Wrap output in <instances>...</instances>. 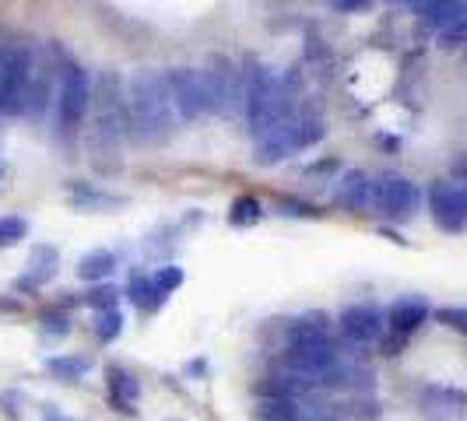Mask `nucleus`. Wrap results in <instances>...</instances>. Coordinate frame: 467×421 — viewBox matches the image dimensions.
I'll return each mask as SVG.
<instances>
[{
  "label": "nucleus",
  "instance_id": "obj_37",
  "mask_svg": "<svg viewBox=\"0 0 467 421\" xmlns=\"http://www.w3.org/2000/svg\"><path fill=\"white\" fill-rule=\"evenodd\" d=\"M0 176H4V162H0Z\"/></svg>",
  "mask_w": 467,
  "mask_h": 421
},
{
  "label": "nucleus",
  "instance_id": "obj_27",
  "mask_svg": "<svg viewBox=\"0 0 467 421\" xmlns=\"http://www.w3.org/2000/svg\"><path fill=\"white\" fill-rule=\"evenodd\" d=\"M151 281H155V292H159V299H169L180 284H183V271L176 267V263H165V267H159L155 274H151Z\"/></svg>",
  "mask_w": 467,
  "mask_h": 421
},
{
  "label": "nucleus",
  "instance_id": "obj_11",
  "mask_svg": "<svg viewBox=\"0 0 467 421\" xmlns=\"http://www.w3.org/2000/svg\"><path fill=\"white\" fill-rule=\"evenodd\" d=\"M243 74H246V67L239 70L229 56H214V60H211V67L204 70V77H208V92H211L214 113H239V109H243Z\"/></svg>",
  "mask_w": 467,
  "mask_h": 421
},
{
  "label": "nucleus",
  "instance_id": "obj_30",
  "mask_svg": "<svg viewBox=\"0 0 467 421\" xmlns=\"http://www.w3.org/2000/svg\"><path fill=\"white\" fill-rule=\"evenodd\" d=\"M39 323H43V337H53V341H60V337H67L70 334V320L67 316H64V313H47V316H43V320H39Z\"/></svg>",
  "mask_w": 467,
  "mask_h": 421
},
{
  "label": "nucleus",
  "instance_id": "obj_28",
  "mask_svg": "<svg viewBox=\"0 0 467 421\" xmlns=\"http://www.w3.org/2000/svg\"><path fill=\"white\" fill-rule=\"evenodd\" d=\"M275 208L281 210V214H288V218H320L324 210L317 208V204H309V200H299V197H275Z\"/></svg>",
  "mask_w": 467,
  "mask_h": 421
},
{
  "label": "nucleus",
  "instance_id": "obj_32",
  "mask_svg": "<svg viewBox=\"0 0 467 421\" xmlns=\"http://www.w3.org/2000/svg\"><path fill=\"white\" fill-rule=\"evenodd\" d=\"M440 46L443 49H467V18H461L457 25H450L440 32Z\"/></svg>",
  "mask_w": 467,
  "mask_h": 421
},
{
  "label": "nucleus",
  "instance_id": "obj_13",
  "mask_svg": "<svg viewBox=\"0 0 467 421\" xmlns=\"http://www.w3.org/2000/svg\"><path fill=\"white\" fill-rule=\"evenodd\" d=\"M419 404L425 421H467V394L457 386H425Z\"/></svg>",
  "mask_w": 467,
  "mask_h": 421
},
{
  "label": "nucleus",
  "instance_id": "obj_6",
  "mask_svg": "<svg viewBox=\"0 0 467 421\" xmlns=\"http://www.w3.org/2000/svg\"><path fill=\"white\" fill-rule=\"evenodd\" d=\"M421 208V190L398 172H383L369 190V210L390 218V221H411Z\"/></svg>",
  "mask_w": 467,
  "mask_h": 421
},
{
  "label": "nucleus",
  "instance_id": "obj_23",
  "mask_svg": "<svg viewBox=\"0 0 467 421\" xmlns=\"http://www.w3.org/2000/svg\"><path fill=\"white\" fill-rule=\"evenodd\" d=\"M47 369L60 383H78L81 375L92 369V362L85 358V354H53V358H47Z\"/></svg>",
  "mask_w": 467,
  "mask_h": 421
},
{
  "label": "nucleus",
  "instance_id": "obj_16",
  "mask_svg": "<svg viewBox=\"0 0 467 421\" xmlns=\"http://www.w3.org/2000/svg\"><path fill=\"white\" fill-rule=\"evenodd\" d=\"M369 190H373V180L362 169H348L334 187V208H345L351 214L369 210Z\"/></svg>",
  "mask_w": 467,
  "mask_h": 421
},
{
  "label": "nucleus",
  "instance_id": "obj_17",
  "mask_svg": "<svg viewBox=\"0 0 467 421\" xmlns=\"http://www.w3.org/2000/svg\"><path fill=\"white\" fill-rule=\"evenodd\" d=\"M408 11H415L429 28L443 32L461 18H467V0H411Z\"/></svg>",
  "mask_w": 467,
  "mask_h": 421
},
{
  "label": "nucleus",
  "instance_id": "obj_15",
  "mask_svg": "<svg viewBox=\"0 0 467 421\" xmlns=\"http://www.w3.org/2000/svg\"><path fill=\"white\" fill-rule=\"evenodd\" d=\"M429 303L421 299V295H404V299H398V303L387 309V327H390V334H398V337H411L415 330L429 320Z\"/></svg>",
  "mask_w": 467,
  "mask_h": 421
},
{
  "label": "nucleus",
  "instance_id": "obj_3",
  "mask_svg": "<svg viewBox=\"0 0 467 421\" xmlns=\"http://www.w3.org/2000/svg\"><path fill=\"white\" fill-rule=\"evenodd\" d=\"M243 117L254 140L275 127L278 119L292 117V77H278L267 64H246L243 74Z\"/></svg>",
  "mask_w": 467,
  "mask_h": 421
},
{
  "label": "nucleus",
  "instance_id": "obj_8",
  "mask_svg": "<svg viewBox=\"0 0 467 421\" xmlns=\"http://www.w3.org/2000/svg\"><path fill=\"white\" fill-rule=\"evenodd\" d=\"M165 85H169V95H172L176 117L183 119V123H193V119L211 117V113H214L204 70L172 67V70H165Z\"/></svg>",
  "mask_w": 467,
  "mask_h": 421
},
{
  "label": "nucleus",
  "instance_id": "obj_1",
  "mask_svg": "<svg viewBox=\"0 0 467 421\" xmlns=\"http://www.w3.org/2000/svg\"><path fill=\"white\" fill-rule=\"evenodd\" d=\"M176 106L165 85V74L140 67L127 77V130L138 144H162L176 130Z\"/></svg>",
  "mask_w": 467,
  "mask_h": 421
},
{
  "label": "nucleus",
  "instance_id": "obj_31",
  "mask_svg": "<svg viewBox=\"0 0 467 421\" xmlns=\"http://www.w3.org/2000/svg\"><path fill=\"white\" fill-rule=\"evenodd\" d=\"M436 320H440L443 327L457 330V334H467V309H461V305H443V309H436Z\"/></svg>",
  "mask_w": 467,
  "mask_h": 421
},
{
  "label": "nucleus",
  "instance_id": "obj_36",
  "mask_svg": "<svg viewBox=\"0 0 467 421\" xmlns=\"http://www.w3.org/2000/svg\"><path fill=\"white\" fill-rule=\"evenodd\" d=\"M390 4H404V7H408V4H411V0H390Z\"/></svg>",
  "mask_w": 467,
  "mask_h": 421
},
{
  "label": "nucleus",
  "instance_id": "obj_18",
  "mask_svg": "<svg viewBox=\"0 0 467 421\" xmlns=\"http://www.w3.org/2000/svg\"><path fill=\"white\" fill-rule=\"evenodd\" d=\"M57 263H60V253L47 246V242H39V246H32V257H28V271H25V278L15 281V288L18 292H32V288H43L47 281L57 278Z\"/></svg>",
  "mask_w": 467,
  "mask_h": 421
},
{
  "label": "nucleus",
  "instance_id": "obj_20",
  "mask_svg": "<svg viewBox=\"0 0 467 421\" xmlns=\"http://www.w3.org/2000/svg\"><path fill=\"white\" fill-rule=\"evenodd\" d=\"M113 271H117V253H109V250H92V253H85L78 260V278L92 281V284L109 281Z\"/></svg>",
  "mask_w": 467,
  "mask_h": 421
},
{
  "label": "nucleus",
  "instance_id": "obj_29",
  "mask_svg": "<svg viewBox=\"0 0 467 421\" xmlns=\"http://www.w3.org/2000/svg\"><path fill=\"white\" fill-rule=\"evenodd\" d=\"M119 295H123V292H117L113 284H95L92 292L85 295V303L92 305L95 313H106V309H117Z\"/></svg>",
  "mask_w": 467,
  "mask_h": 421
},
{
  "label": "nucleus",
  "instance_id": "obj_2",
  "mask_svg": "<svg viewBox=\"0 0 467 421\" xmlns=\"http://www.w3.org/2000/svg\"><path fill=\"white\" fill-rule=\"evenodd\" d=\"M88 151L95 169L117 172L119 144L130 134L127 130V88L113 70L99 74L92 81V109H88Z\"/></svg>",
  "mask_w": 467,
  "mask_h": 421
},
{
  "label": "nucleus",
  "instance_id": "obj_34",
  "mask_svg": "<svg viewBox=\"0 0 467 421\" xmlns=\"http://www.w3.org/2000/svg\"><path fill=\"white\" fill-rule=\"evenodd\" d=\"M337 159H324V162H317V165H309V172L317 176V172H337Z\"/></svg>",
  "mask_w": 467,
  "mask_h": 421
},
{
  "label": "nucleus",
  "instance_id": "obj_22",
  "mask_svg": "<svg viewBox=\"0 0 467 421\" xmlns=\"http://www.w3.org/2000/svg\"><path fill=\"white\" fill-rule=\"evenodd\" d=\"M123 295L138 305L140 313H155V309L162 305L159 292H155V281H151V274H144V271H134V274H130V284H127Z\"/></svg>",
  "mask_w": 467,
  "mask_h": 421
},
{
  "label": "nucleus",
  "instance_id": "obj_21",
  "mask_svg": "<svg viewBox=\"0 0 467 421\" xmlns=\"http://www.w3.org/2000/svg\"><path fill=\"white\" fill-rule=\"evenodd\" d=\"M254 415H257V421H299L303 407L296 397H260Z\"/></svg>",
  "mask_w": 467,
  "mask_h": 421
},
{
  "label": "nucleus",
  "instance_id": "obj_24",
  "mask_svg": "<svg viewBox=\"0 0 467 421\" xmlns=\"http://www.w3.org/2000/svg\"><path fill=\"white\" fill-rule=\"evenodd\" d=\"M260 218H264V204H260L257 197H250V193L235 197L233 208H229V225L233 229H250V225H257Z\"/></svg>",
  "mask_w": 467,
  "mask_h": 421
},
{
  "label": "nucleus",
  "instance_id": "obj_26",
  "mask_svg": "<svg viewBox=\"0 0 467 421\" xmlns=\"http://www.w3.org/2000/svg\"><path fill=\"white\" fill-rule=\"evenodd\" d=\"M25 235H28V221L18 218V214H7V218H0V250H11V246H18Z\"/></svg>",
  "mask_w": 467,
  "mask_h": 421
},
{
  "label": "nucleus",
  "instance_id": "obj_14",
  "mask_svg": "<svg viewBox=\"0 0 467 421\" xmlns=\"http://www.w3.org/2000/svg\"><path fill=\"white\" fill-rule=\"evenodd\" d=\"M106 397H109V407H117L119 415L134 418V415H138V400H140L138 375L119 369V365H109V369H106Z\"/></svg>",
  "mask_w": 467,
  "mask_h": 421
},
{
  "label": "nucleus",
  "instance_id": "obj_25",
  "mask_svg": "<svg viewBox=\"0 0 467 421\" xmlns=\"http://www.w3.org/2000/svg\"><path fill=\"white\" fill-rule=\"evenodd\" d=\"M119 334H123V313L119 309L95 313V337H99V344H113Z\"/></svg>",
  "mask_w": 467,
  "mask_h": 421
},
{
  "label": "nucleus",
  "instance_id": "obj_5",
  "mask_svg": "<svg viewBox=\"0 0 467 421\" xmlns=\"http://www.w3.org/2000/svg\"><path fill=\"white\" fill-rule=\"evenodd\" d=\"M36 60L28 49H7L0 53V119L25 117V98L32 85Z\"/></svg>",
  "mask_w": 467,
  "mask_h": 421
},
{
  "label": "nucleus",
  "instance_id": "obj_33",
  "mask_svg": "<svg viewBox=\"0 0 467 421\" xmlns=\"http://www.w3.org/2000/svg\"><path fill=\"white\" fill-rule=\"evenodd\" d=\"M334 11H341V15H358V11H369L373 7V0H327Z\"/></svg>",
  "mask_w": 467,
  "mask_h": 421
},
{
  "label": "nucleus",
  "instance_id": "obj_35",
  "mask_svg": "<svg viewBox=\"0 0 467 421\" xmlns=\"http://www.w3.org/2000/svg\"><path fill=\"white\" fill-rule=\"evenodd\" d=\"M43 421H81V418H70L64 411H43Z\"/></svg>",
  "mask_w": 467,
  "mask_h": 421
},
{
  "label": "nucleus",
  "instance_id": "obj_4",
  "mask_svg": "<svg viewBox=\"0 0 467 421\" xmlns=\"http://www.w3.org/2000/svg\"><path fill=\"white\" fill-rule=\"evenodd\" d=\"M317 140H324V119L317 117H299L292 113L288 119H278L275 127H267L257 138V165H278L281 159H288L292 151L313 148Z\"/></svg>",
  "mask_w": 467,
  "mask_h": 421
},
{
  "label": "nucleus",
  "instance_id": "obj_9",
  "mask_svg": "<svg viewBox=\"0 0 467 421\" xmlns=\"http://www.w3.org/2000/svg\"><path fill=\"white\" fill-rule=\"evenodd\" d=\"M337 365H341V351H337V344L330 337H320V341H288L285 344V369L303 375L309 383H320Z\"/></svg>",
  "mask_w": 467,
  "mask_h": 421
},
{
  "label": "nucleus",
  "instance_id": "obj_7",
  "mask_svg": "<svg viewBox=\"0 0 467 421\" xmlns=\"http://www.w3.org/2000/svg\"><path fill=\"white\" fill-rule=\"evenodd\" d=\"M92 109V77L88 70L67 64L60 74V88H57V123L64 134L81 130V123Z\"/></svg>",
  "mask_w": 467,
  "mask_h": 421
},
{
  "label": "nucleus",
  "instance_id": "obj_12",
  "mask_svg": "<svg viewBox=\"0 0 467 421\" xmlns=\"http://www.w3.org/2000/svg\"><path fill=\"white\" fill-rule=\"evenodd\" d=\"M429 210L432 221L443 232H464L467 229V193L457 180H436L429 187Z\"/></svg>",
  "mask_w": 467,
  "mask_h": 421
},
{
  "label": "nucleus",
  "instance_id": "obj_19",
  "mask_svg": "<svg viewBox=\"0 0 467 421\" xmlns=\"http://www.w3.org/2000/svg\"><path fill=\"white\" fill-rule=\"evenodd\" d=\"M70 200L81 210H109V208H127V197L123 193H109V190H95L81 187V183H70Z\"/></svg>",
  "mask_w": 467,
  "mask_h": 421
},
{
  "label": "nucleus",
  "instance_id": "obj_10",
  "mask_svg": "<svg viewBox=\"0 0 467 421\" xmlns=\"http://www.w3.org/2000/svg\"><path fill=\"white\" fill-rule=\"evenodd\" d=\"M337 334L355 348H369L376 341H383V334H387V313L369 303L345 305L337 313Z\"/></svg>",
  "mask_w": 467,
  "mask_h": 421
}]
</instances>
